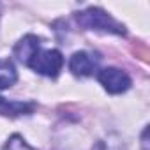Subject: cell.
I'll return each mask as SVG.
<instances>
[{
	"mask_svg": "<svg viewBox=\"0 0 150 150\" xmlns=\"http://www.w3.org/2000/svg\"><path fill=\"white\" fill-rule=\"evenodd\" d=\"M76 20L81 27H85L88 30H97V32H106V34H118V35L125 34L124 25H120L117 20H113L108 13H104L99 7H88V9L78 13Z\"/></svg>",
	"mask_w": 150,
	"mask_h": 150,
	"instance_id": "obj_1",
	"label": "cell"
},
{
	"mask_svg": "<svg viewBox=\"0 0 150 150\" xmlns=\"http://www.w3.org/2000/svg\"><path fill=\"white\" fill-rule=\"evenodd\" d=\"M27 65L44 76H58V72L64 65V57L58 50H35L34 55L27 60Z\"/></svg>",
	"mask_w": 150,
	"mask_h": 150,
	"instance_id": "obj_2",
	"label": "cell"
},
{
	"mask_svg": "<svg viewBox=\"0 0 150 150\" xmlns=\"http://www.w3.org/2000/svg\"><path fill=\"white\" fill-rule=\"evenodd\" d=\"M99 81L110 94H122L131 87V78L117 67H106L99 71Z\"/></svg>",
	"mask_w": 150,
	"mask_h": 150,
	"instance_id": "obj_3",
	"label": "cell"
},
{
	"mask_svg": "<svg viewBox=\"0 0 150 150\" xmlns=\"http://www.w3.org/2000/svg\"><path fill=\"white\" fill-rule=\"evenodd\" d=\"M69 69L76 74V76H90V74L97 69V58L87 51H78L71 57Z\"/></svg>",
	"mask_w": 150,
	"mask_h": 150,
	"instance_id": "obj_4",
	"label": "cell"
},
{
	"mask_svg": "<svg viewBox=\"0 0 150 150\" xmlns=\"http://www.w3.org/2000/svg\"><path fill=\"white\" fill-rule=\"evenodd\" d=\"M34 103H23V101H7L0 97V113L6 117H20L28 115L34 111Z\"/></svg>",
	"mask_w": 150,
	"mask_h": 150,
	"instance_id": "obj_5",
	"label": "cell"
},
{
	"mask_svg": "<svg viewBox=\"0 0 150 150\" xmlns=\"http://www.w3.org/2000/svg\"><path fill=\"white\" fill-rule=\"evenodd\" d=\"M39 48H41L39 37H35V35H27V37H23V39L16 44L14 53H16V57H18L21 62L27 64V60H28V58L34 55V51L39 50Z\"/></svg>",
	"mask_w": 150,
	"mask_h": 150,
	"instance_id": "obj_6",
	"label": "cell"
},
{
	"mask_svg": "<svg viewBox=\"0 0 150 150\" xmlns=\"http://www.w3.org/2000/svg\"><path fill=\"white\" fill-rule=\"evenodd\" d=\"M16 81V71L9 60H0V90L9 88Z\"/></svg>",
	"mask_w": 150,
	"mask_h": 150,
	"instance_id": "obj_7",
	"label": "cell"
},
{
	"mask_svg": "<svg viewBox=\"0 0 150 150\" xmlns=\"http://www.w3.org/2000/svg\"><path fill=\"white\" fill-rule=\"evenodd\" d=\"M4 150H32L27 143H25V139L21 138V136H13L9 141H7V145L4 146Z\"/></svg>",
	"mask_w": 150,
	"mask_h": 150,
	"instance_id": "obj_8",
	"label": "cell"
}]
</instances>
